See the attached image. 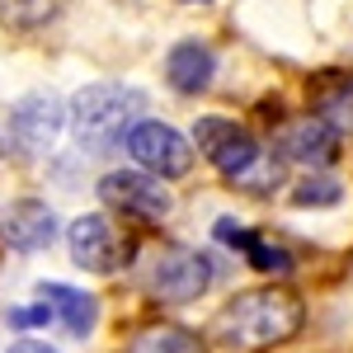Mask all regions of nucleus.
<instances>
[{
  "label": "nucleus",
  "instance_id": "9b49d317",
  "mask_svg": "<svg viewBox=\"0 0 353 353\" xmlns=\"http://www.w3.org/2000/svg\"><path fill=\"white\" fill-rule=\"evenodd\" d=\"M38 297H43V306L52 311L61 325L71 330V334H81V339L94 330V321H99V306H94V297H85V292L66 288V283H43V288H38Z\"/></svg>",
  "mask_w": 353,
  "mask_h": 353
},
{
  "label": "nucleus",
  "instance_id": "dca6fc26",
  "mask_svg": "<svg viewBox=\"0 0 353 353\" xmlns=\"http://www.w3.org/2000/svg\"><path fill=\"white\" fill-rule=\"evenodd\" d=\"M339 184H334V179H306V184H301L297 193H292V203H297V208H325V203H339Z\"/></svg>",
  "mask_w": 353,
  "mask_h": 353
},
{
  "label": "nucleus",
  "instance_id": "39448f33",
  "mask_svg": "<svg viewBox=\"0 0 353 353\" xmlns=\"http://www.w3.org/2000/svg\"><path fill=\"white\" fill-rule=\"evenodd\" d=\"M99 198L118 208V212H132L141 221H161L170 212V193H165L161 179L151 174H137V170H113L99 179Z\"/></svg>",
  "mask_w": 353,
  "mask_h": 353
},
{
  "label": "nucleus",
  "instance_id": "2eb2a0df",
  "mask_svg": "<svg viewBox=\"0 0 353 353\" xmlns=\"http://www.w3.org/2000/svg\"><path fill=\"white\" fill-rule=\"evenodd\" d=\"M321 123H325V128L334 123V128H349L353 132V76H344L334 90L321 94Z\"/></svg>",
  "mask_w": 353,
  "mask_h": 353
},
{
  "label": "nucleus",
  "instance_id": "20e7f679",
  "mask_svg": "<svg viewBox=\"0 0 353 353\" xmlns=\"http://www.w3.org/2000/svg\"><path fill=\"white\" fill-rule=\"evenodd\" d=\"M123 146L141 170H151V179H179L193 165V146L165 123H137L132 132L123 137Z\"/></svg>",
  "mask_w": 353,
  "mask_h": 353
},
{
  "label": "nucleus",
  "instance_id": "9d476101",
  "mask_svg": "<svg viewBox=\"0 0 353 353\" xmlns=\"http://www.w3.org/2000/svg\"><path fill=\"white\" fill-rule=\"evenodd\" d=\"M278 156L306 165H325L334 156V128H325L321 118H297L278 132Z\"/></svg>",
  "mask_w": 353,
  "mask_h": 353
},
{
  "label": "nucleus",
  "instance_id": "0eeeda50",
  "mask_svg": "<svg viewBox=\"0 0 353 353\" xmlns=\"http://www.w3.org/2000/svg\"><path fill=\"white\" fill-rule=\"evenodd\" d=\"M71 254L90 273H113L123 259V236L104 212H85L71 221Z\"/></svg>",
  "mask_w": 353,
  "mask_h": 353
},
{
  "label": "nucleus",
  "instance_id": "a211bd4d",
  "mask_svg": "<svg viewBox=\"0 0 353 353\" xmlns=\"http://www.w3.org/2000/svg\"><path fill=\"white\" fill-rule=\"evenodd\" d=\"M198 5H203V0H198Z\"/></svg>",
  "mask_w": 353,
  "mask_h": 353
},
{
  "label": "nucleus",
  "instance_id": "4468645a",
  "mask_svg": "<svg viewBox=\"0 0 353 353\" xmlns=\"http://www.w3.org/2000/svg\"><path fill=\"white\" fill-rule=\"evenodd\" d=\"M128 353H203V339L184 325H151L132 334Z\"/></svg>",
  "mask_w": 353,
  "mask_h": 353
},
{
  "label": "nucleus",
  "instance_id": "f3484780",
  "mask_svg": "<svg viewBox=\"0 0 353 353\" xmlns=\"http://www.w3.org/2000/svg\"><path fill=\"white\" fill-rule=\"evenodd\" d=\"M10 353H57V349L43 339H19V344H10Z\"/></svg>",
  "mask_w": 353,
  "mask_h": 353
},
{
  "label": "nucleus",
  "instance_id": "ddd939ff",
  "mask_svg": "<svg viewBox=\"0 0 353 353\" xmlns=\"http://www.w3.org/2000/svg\"><path fill=\"white\" fill-rule=\"evenodd\" d=\"M217 241L245 250L250 264H254L259 273H288V269H292V254H288L283 245L264 241V236H254V231H241V226H231V221H217Z\"/></svg>",
  "mask_w": 353,
  "mask_h": 353
},
{
  "label": "nucleus",
  "instance_id": "6e6552de",
  "mask_svg": "<svg viewBox=\"0 0 353 353\" xmlns=\"http://www.w3.org/2000/svg\"><path fill=\"white\" fill-rule=\"evenodd\" d=\"M0 236H5V245L10 250H24V254H33V250H48L57 236V217L48 203H33V198H24V203H14L5 217H0Z\"/></svg>",
  "mask_w": 353,
  "mask_h": 353
},
{
  "label": "nucleus",
  "instance_id": "423d86ee",
  "mask_svg": "<svg viewBox=\"0 0 353 353\" xmlns=\"http://www.w3.org/2000/svg\"><path fill=\"white\" fill-rule=\"evenodd\" d=\"M193 137H198L203 156L217 165L226 179H241V174H250V165L259 161L254 137L245 132V128H236V123H226V118H203Z\"/></svg>",
  "mask_w": 353,
  "mask_h": 353
},
{
  "label": "nucleus",
  "instance_id": "7ed1b4c3",
  "mask_svg": "<svg viewBox=\"0 0 353 353\" xmlns=\"http://www.w3.org/2000/svg\"><path fill=\"white\" fill-rule=\"evenodd\" d=\"M212 283L208 254L184 250V245H165L146 259V292L161 301H193L203 297V288Z\"/></svg>",
  "mask_w": 353,
  "mask_h": 353
},
{
  "label": "nucleus",
  "instance_id": "f257e3e1",
  "mask_svg": "<svg viewBox=\"0 0 353 353\" xmlns=\"http://www.w3.org/2000/svg\"><path fill=\"white\" fill-rule=\"evenodd\" d=\"M306 321L301 301L292 292H241L236 301H226L217 316V334L226 344L241 349H273L283 339H292Z\"/></svg>",
  "mask_w": 353,
  "mask_h": 353
},
{
  "label": "nucleus",
  "instance_id": "f03ea898",
  "mask_svg": "<svg viewBox=\"0 0 353 353\" xmlns=\"http://www.w3.org/2000/svg\"><path fill=\"white\" fill-rule=\"evenodd\" d=\"M141 94L137 90H123V85H90L71 99V123H76V137H81L90 151H109L113 141L137 128V113H141Z\"/></svg>",
  "mask_w": 353,
  "mask_h": 353
},
{
  "label": "nucleus",
  "instance_id": "f8f14e48",
  "mask_svg": "<svg viewBox=\"0 0 353 353\" xmlns=\"http://www.w3.org/2000/svg\"><path fill=\"white\" fill-rule=\"evenodd\" d=\"M212 48H203V43H179L170 61H165V71H170V85L174 90H184V94H198V90H208L212 85Z\"/></svg>",
  "mask_w": 353,
  "mask_h": 353
},
{
  "label": "nucleus",
  "instance_id": "1a4fd4ad",
  "mask_svg": "<svg viewBox=\"0 0 353 353\" xmlns=\"http://www.w3.org/2000/svg\"><path fill=\"white\" fill-rule=\"evenodd\" d=\"M57 128H61V109H57L52 94H28V99H19L14 113H10V132H14V141H19L24 151L52 146Z\"/></svg>",
  "mask_w": 353,
  "mask_h": 353
},
{
  "label": "nucleus",
  "instance_id": "6ab92c4d",
  "mask_svg": "<svg viewBox=\"0 0 353 353\" xmlns=\"http://www.w3.org/2000/svg\"><path fill=\"white\" fill-rule=\"evenodd\" d=\"M0 151H5V146H0Z\"/></svg>",
  "mask_w": 353,
  "mask_h": 353
}]
</instances>
